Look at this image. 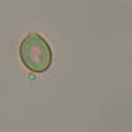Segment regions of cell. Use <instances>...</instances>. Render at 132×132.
Here are the masks:
<instances>
[{"mask_svg":"<svg viewBox=\"0 0 132 132\" xmlns=\"http://www.w3.org/2000/svg\"><path fill=\"white\" fill-rule=\"evenodd\" d=\"M19 56L22 65L35 73L47 71L52 64L51 46L37 32H31L22 39L19 46Z\"/></svg>","mask_w":132,"mask_h":132,"instance_id":"1","label":"cell"}]
</instances>
